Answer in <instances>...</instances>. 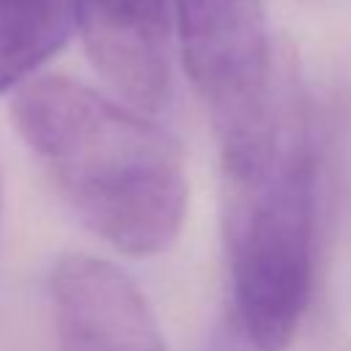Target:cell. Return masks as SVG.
<instances>
[{
    "instance_id": "1",
    "label": "cell",
    "mask_w": 351,
    "mask_h": 351,
    "mask_svg": "<svg viewBox=\"0 0 351 351\" xmlns=\"http://www.w3.org/2000/svg\"><path fill=\"white\" fill-rule=\"evenodd\" d=\"M11 123L63 200L112 250L165 252L181 233L189 184L170 132L63 74L14 90Z\"/></svg>"
},
{
    "instance_id": "2",
    "label": "cell",
    "mask_w": 351,
    "mask_h": 351,
    "mask_svg": "<svg viewBox=\"0 0 351 351\" xmlns=\"http://www.w3.org/2000/svg\"><path fill=\"white\" fill-rule=\"evenodd\" d=\"M315 145L291 52L277 58L274 137L244 176H225V247L236 324L252 351H288L313 293Z\"/></svg>"
},
{
    "instance_id": "3",
    "label": "cell",
    "mask_w": 351,
    "mask_h": 351,
    "mask_svg": "<svg viewBox=\"0 0 351 351\" xmlns=\"http://www.w3.org/2000/svg\"><path fill=\"white\" fill-rule=\"evenodd\" d=\"M184 69L214 126L222 173L258 167L274 137L277 55L263 0H176Z\"/></svg>"
},
{
    "instance_id": "4",
    "label": "cell",
    "mask_w": 351,
    "mask_h": 351,
    "mask_svg": "<svg viewBox=\"0 0 351 351\" xmlns=\"http://www.w3.org/2000/svg\"><path fill=\"white\" fill-rule=\"evenodd\" d=\"M90 66L137 112L173 96L167 0H69Z\"/></svg>"
},
{
    "instance_id": "5",
    "label": "cell",
    "mask_w": 351,
    "mask_h": 351,
    "mask_svg": "<svg viewBox=\"0 0 351 351\" xmlns=\"http://www.w3.org/2000/svg\"><path fill=\"white\" fill-rule=\"evenodd\" d=\"M49 293L58 351H170L145 293L104 258L63 255Z\"/></svg>"
},
{
    "instance_id": "6",
    "label": "cell",
    "mask_w": 351,
    "mask_h": 351,
    "mask_svg": "<svg viewBox=\"0 0 351 351\" xmlns=\"http://www.w3.org/2000/svg\"><path fill=\"white\" fill-rule=\"evenodd\" d=\"M71 27L69 0H0V93L47 63Z\"/></svg>"
},
{
    "instance_id": "7",
    "label": "cell",
    "mask_w": 351,
    "mask_h": 351,
    "mask_svg": "<svg viewBox=\"0 0 351 351\" xmlns=\"http://www.w3.org/2000/svg\"><path fill=\"white\" fill-rule=\"evenodd\" d=\"M0 230H3V181H0Z\"/></svg>"
}]
</instances>
